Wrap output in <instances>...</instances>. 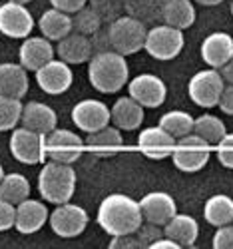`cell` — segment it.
<instances>
[{
    "label": "cell",
    "mask_w": 233,
    "mask_h": 249,
    "mask_svg": "<svg viewBox=\"0 0 233 249\" xmlns=\"http://www.w3.org/2000/svg\"><path fill=\"white\" fill-rule=\"evenodd\" d=\"M194 116L183 110H169L160 118V126L176 140L194 132Z\"/></svg>",
    "instance_id": "32"
},
{
    "label": "cell",
    "mask_w": 233,
    "mask_h": 249,
    "mask_svg": "<svg viewBox=\"0 0 233 249\" xmlns=\"http://www.w3.org/2000/svg\"><path fill=\"white\" fill-rule=\"evenodd\" d=\"M38 28H40L42 36L48 38L50 42H58V40H62L74 30L72 14L62 12L58 8H50V10H46L44 14L40 16Z\"/></svg>",
    "instance_id": "26"
},
{
    "label": "cell",
    "mask_w": 233,
    "mask_h": 249,
    "mask_svg": "<svg viewBox=\"0 0 233 249\" xmlns=\"http://www.w3.org/2000/svg\"><path fill=\"white\" fill-rule=\"evenodd\" d=\"M125 10L128 14L147 28L156 24H161V10H163V0H128L125 2Z\"/></svg>",
    "instance_id": "29"
},
{
    "label": "cell",
    "mask_w": 233,
    "mask_h": 249,
    "mask_svg": "<svg viewBox=\"0 0 233 249\" xmlns=\"http://www.w3.org/2000/svg\"><path fill=\"white\" fill-rule=\"evenodd\" d=\"M10 154L24 165H36L46 160V134L28 128H14L10 134Z\"/></svg>",
    "instance_id": "8"
},
{
    "label": "cell",
    "mask_w": 233,
    "mask_h": 249,
    "mask_svg": "<svg viewBox=\"0 0 233 249\" xmlns=\"http://www.w3.org/2000/svg\"><path fill=\"white\" fill-rule=\"evenodd\" d=\"M215 154H217V160L223 168L227 170H233V134H225L215 146Z\"/></svg>",
    "instance_id": "35"
},
{
    "label": "cell",
    "mask_w": 233,
    "mask_h": 249,
    "mask_svg": "<svg viewBox=\"0 0 233 249\" xmlns=\"http://www.w3.org/2000/svg\"><path fill=\"white\" fill-rule=\"evenodd\" d=\"M223 0H194V4H201V6H217Z\"/></svg>",
    "instance_id": "44"
},
{
    "label": "cell",
    "mask_w": 233,
    "mask_h": 249,
    "mask_svg": "<svg viewBox=\"0 0 233 249\" xmlns=\"http://www.w3.org/2000/svg\"><path fill=\"white\" fill-rule=\"evenodd\" d=\"M50 4H52V8H58L62 12L76 14L78 10H82L88 4V0H50Z\"/></svg>",
    "instance_id": "40"
},
{
    "label": "cell",
    "mask_w": 233,
    "mask_h": 249,
    "mask_svg": "<svg viewBox=\"0 0 233 249\" xmlns=\"http://www.w3.org/2000/svg\"><path fill=\"white\" fill-rule=\"evenodd\" d=\"M110 249H138L142 247L136 233H124V235H112V241L108 245Z\"/></svg>",
    "instance_id": "39"
},
{
    "label": "cell",
    "mask_w": 233,
    "mask_h": 249,
    "mask_svg": "<svg viewBox=\"0 0 233 249\" xmlns=\"http://www.w3.org/2000/svg\"><path fill=\"white\" fill-rule=\"evenodd\" d=\"M86 148L98 156V158H110V156H116L122 146H124V138H122V130L116 128V126H104L92 134H88V138L84 140Z\"/></svg>",
    "instance_id": "23"
},
{
    "label": "cell",
    "mask_w": 233,
    "mask_h": 249,
    "mask_svg": "<svg viewBox=\"0 0 233 249\" xmlns=\"http://www.w3.org/2000/svg\"><path fill=\"white\" fill-rule=\"evenodd\" d=\"M112 122L114 126L120 128L122 132H134L143 124V106L138 104L132 96H124L114 102V106L110 108Z\"/></svg>",
    "instance_id": "22"
},
{
    "label": "cell",
    "mask_w": 233,
    "mask_h": 249,
    "mask_svg": "<svg viewBox=\"0 0 233 249\" xmlns=\"http://www.w3.org/2000/svg\"><path fill=\"white\" fill-rule=\"evenodd\" d=\"M56 54L60 60H64L66 64L74 66V64H84L88 62L94 54V44H92V38L72 30L68 36H64L62 40H58V46H56Z\"/></svg>",
    "instance_id": "19"
},
{
    "label": "cell",
    "mask_w": 233,
    "mask_h": 249,
    "mask_svg": "<svg viewBox=\"0 0 233 249\" xmlns=\"http://www.w3.org/2000/svg\"><path fill=\"white\" fill-rule=\"evenodd\" d=\"M219 74L223 76V80H225V84H233V56L225 62V64L219 68Z\"/></svg>",
    "instance_id": "43"
},
{
    "label": "cell",
    "mask_w": 233,
    "mask_h": 249,
    "mask_svg": "<svg viewBox=\"0 0 233 249\" xmlns=\"http://www.w3.org/2000/svg\"><path fill=\"white\" fill-rule=\"evenodd\" d=\"M138 148L140 152L150 160H165L172 156L176 148V138L169 136L160 124L152 128H145L138 136Z\"/></svg>",
    "instance_id": "16"
},
{
    "label": "cell",
    "mask_w": 233,
    "mask_h": 249,
    "mask_svg": "<svg viewBox=\"0 0 233 249\" xmlns=\"http://www.w3.org/2000/svg\"><path fill=\"white\" fill-rule=\"evenodd\" d=\"M8 2H16V4H28L32 0H8Z\"/></svg>",
    "instance_id": "45"
},
{
    "label": "cell",
    "mask_w": 233,
    "mask_h": 249,
    "mask_svg": "<svg viewBox=\"0 0 233 249\" xmlns=\"http://www.w3.org/2000/svg\"><path fill=\"white\" fill-rule=\"evenodd\" d=\"M203 217L214 227L233 223V197L225 194L211 196L203 205Z\"/></svg>",
    "instance_id": "28"
},
{
    "label": "cell",
    "mask_w": 233,
    "mask_h": 249,
    "mask_svg": "<svg viewBox=\"0 0 233 249\" xmlns=\"http://www.w3.org/2000/svg\"><path fill=\"white\" fill-rule=\"evenodd\" d=\"M140 210H142L143 221L163 227L178 213V203L165 192H150L140 199Z\"/></svg>",
    "instance_id": "15"
},
{
    "label": "cell",
    "mask_w": 233,
    "mask_h": 249,
    "mask_svg": "<svg viewBox=\"0 0 233 249\" xmlns=\"http://www.w3.org/2000/svg\"><path fill=\"white\" fill-rule=\"evenodd\" d=\"M22 126L40 134H50L58 126V116L54 108H50L44 102H28L22 106V116H20Z\"/></svg>",
    "instance_id": "21"
},
{
    "label": "cell",
    "mask_w": 233,
    "mask_h": 249,
    "mask_svg": "<svg viewBox=\"0 0 233 249\" xmlns=\"http://www.w3.org/2000/svg\"><path fill=\"white\" fill-rule=\"evenodd\" d=\"M217 108L223 114L233 116V84H225V88L219 96V102H217Z\"/></svg>",
    "instance_id": "41"
},
{
    "label": "cell",
    "mask_w": 233,
    "mask_h": 249,
    "mask_svg": "<svg viewBox=\"0 0 233 249\" xmlns=\"http://www.w3.org/2000/svg\"><path fill=\"white\" fill-rule=\"evenodd\" d=\"M163 235L172 237L179 247H194L199 235V223L187 213H176L163 225Z\"/></svg>",
    "instance_id": "25"
},
{
    "label": "cell",
    "mask_w": 233,
    "mask_h": 249,
    "mask_svg": "<svg viewBox=\"0 0 233 249\" xmlns=\"http://www.w3.org/2000/svg\"><path fill=\"white\" fill-rule=\"evenodd\" d=\"M48 207L38 201V199H30L26 197L24 201H20L16 205V219H14V230L22 235H30L40 231L44 223L48 221Z\"/></svg>",
    "instance_id": "17"
},
{
    "label": "cell",
    "mask_w": 233,
    "mask_h": 249,
    "mask_svg": "<svg viewBox=\"0 0 233 249\" xmlns=\"http://www.w3.org/2000/svg\"><path fill=\"white\" fill-rule=\"evenodd\" d=\"M4 178V168H2V163H0V179Z\"/></svg>",
    "instance_id": "46"
},
{
    "label": "cell",
    "mask_w": 233,
    "mask_h": 249,
    "mask_svg": "<svg viewBox=\"0 0 233 249\" xmlns=\"http://www.w3.org/2000/svg\"><path fill=\"white\" fill-rule=\"evenodd\" d=\"M201 60L209 68H221L233 56V36L227 32H211L201 42Z\"/></svg>",
    "instance_id": "20"
},
{
    "label": "cell",
    "mask_w": 233,
    "mask_h": 249,
    "mask_svg": "<svg viewBox=\"0 0 233 249\" xmlns=\"http://www.w3.org/2000/svg\"><path fill=\"white\" fill-rule=\"evenodd\" d=\"M22 106L24 104L18 98L0 94V132H12L18 126L20 116H22Z\"/></svg>",
    "instance_id": "33"
},
{
    "label": "cell",
    "mask_w": 233,
    "mask_h": 249,
    "mask_svg": "<svg viewBox=\"0 0 233 249\" xmlns=\"http://www.w3.org/2000/svg\"><path fill=\"white\" fill-rule=\"evenodd\" d=\"M136 235H138V239H140V243H142V247H147L152 241H156L158 237H161L163 235V227L161 225H154V223H142L140 225V230L136 231Z\"/></svg>",
    "instance_id": "37"
},
{
    "label": "cell",
    "mask_w": 233,
    "mask_h": 249,
    "mask_svg": "<svg viewBox=\"0 0 233 249\" xmlns=\"http://www.w3.org/2000/svg\"><path fill=\"white\" fill-rule=\"evenodd\" d=\"M72 122L80 132L92 134L104 126H108L112 122V114L102 100L88 98V100H80L72 108Z\"/></svg>",
    "instance_id": "14"
},
{
    "label": "cell",
    "mask_w": 233,
    "mask_h": 249,
    "mask_svg": "<svg viewBox=\"0 0 233 249\" xmlns=\"http://www.w3.org/2000/svg\"><path fill=\"white\" fill-rule=\"evenodd\" d=\"M98 225L108 235L136 233L143 223L140 201L125 194H110L100 201L98 207Z\"/></svg>",
    "instance_id": "1"
},
{
    "label": "cell",
    "mask_w": 233,
    "mask_h": 249,
    "mask_svg": "<svg viewBox=\"0 0 233 249\" xmlns=\"http://www.w3.org/2000/svg\"><path fill=\"white\" fill-rule=\"evenodd\" d=\"M48 223L58 237H64V239L78 237L88 227V212L82 205H76L70 201L58 203L56 210L50 212L48 215Z\"/></svg>",
    "instance_id": "9"
},
{
    "label": "cell",
    "mask_w": 233,
    "mask_h": 249,
    "mask_svg": "<svg viewBox=\"0 0 233 249\" xmlns=\"http://www.w3.org/2000/svg\"><path fill=\"white\" fill-rule=\"evenodd\" d=\"M145 34H147V26H143L140 20H136L128 14V16L116 18L110 24L108 42H110L112 50H116L124 56H130L143 48Z\"/></svg>",
    "instance_id": "4"
},
{
    "label": "cell",
    "mask_w": 233,
    "mask_h": 249,
    "mask_svg": "<svg viewBox=\"0 0 233 249\" xmlns=\"http://www.w3.org/2000/svg\"><path fill=\"white\" fill-rule=\"evenodd\" d=\"M88 80L94 90L102 94H116L128 86L130 66L124 54L116 50L94 52L88 60Z\"/></svg>",
    "instance_id": "2"
},
{
    "label": "cell",
    "mask_w": 233,
    "mask_h": 249,
    "mask_svg": "<svg viewBox=\"0 0 233 249\" xmlns=\"http://www.w3.org/2000/svg\"><path fill=\"white\" fill-rule=\"evenodd\" d=\"M209 156H211V146L192 132V134L176 140V148L172 152V161L179 172L196 174L207 165Z\"/></svg>",
    "instance_id": "6"
},
{
    "label": "cell",
    "mask_w": 233,
    "mask_h": 249,
    "mask_svg": "<svg viewBox=\"0 0 233 249\" xmlns=\"http://www.w3.org/2000/svg\"><path fill=\"white\" fill-rule=\"evenodd\" d=\"M163 24L185 30L196 22V4L194 0H163L161 10Z\"/></svg>",
    "instance_id": "27"
},
{
    "label": "cell",
    "mask_w": 233,
    "mask_h": 249,
    "mask_svg": "<svg viewBox=\"0 0 233 249\" xmlns=\"http://www.w3.org/2000/svg\"><path fill=\"white\" fill-rule=\"evenodd\" d=\"M128 96L143 108H160L167 98V86L156 74H140L128 80Z\"/></svg>",
    "instance_id": "12"
},
{
    "label": "cell",
    "mask_w": 233,
    "mask_h": 249,
    "mask_svg": "<svg viewBox=\"0 0 233 249\" xmlns=\"http://www.w3.org/2000/svg\"><path fill=\"white\" fill-rule=\"evenodd\" d=\"M194 134L205 140L209 146H217V142L227 134V128L221 118L214 114H203L194 120Z\"/></svg>",
    "instance_id": "31"
},
{
    "label": "cell",
    "mask_w": 233,
    "mask_h": 249,
    "mask_svg": "<svg viewBox=\"0 0 233 249\" xmlns=\"http://www.w3.org/2000/svg\"><path fill=\"white\" fill-rule=\"evenodd\" d=\"M72 24H74L76 32L92 36V34H96L100 30V14L94 8H88V4H86L82 10H78L72 16Z\"/></svg>",
    "instance_id": "34"
},
{
    "label": "cell",
    "mask_w": 233,
    "mask_h": 249,
    "mask_svg": "<svg viewBox=\"0 0 233 249\" xmlns=\"http://www.w3.org/2000/svg\"><path fill=\"white\" fill-rule=\"evenodd\" d=\"M14 219H16V205L0 199V231H8L10 227H14Z\"/></svg>",
    "instance_id": "38"
},
{
    "label": "cell",
    "mask_w": 233,
    "mask_h": 249,
    "mask_svg": "<svg viewBox=\"0 0 233 249\" xmlns=\"http://www.w3.org/2000/svg\"><path fill=\"white\" fill-rule=\"evenodd\" d=\"M34 74H36L38 88L44 94H50V96L64 94L74 84V72H72L70 64H66V62L60 60V58L58 60L52 58L42 68H38Z\"/></svg>",
    "instance_id": "11"
},
{
    "label": "cell",
    "mask_w": 233,
    "mask_h": 249,
    "mask_svg": "<svg viewBox=\"0 0 233 249\" xmlns=\"http://www.w3.org/2000/svg\"><path fill=\"white\" fill-rule=\"evenodd\" d=\"M30 197V181L22 174H4L0 179V199H6L14 205Z\"/></svg>",
    "instance_id": "30"
},
{
    "label": "cell",
    "mask_w": 233,
    "mask_h": 249,
    "mask_svg": "<svg viewBox=\"0 0 233 249\" xmlns=\"http://www.w3.org/2000/svg\"><path fill=\"white\" fill-rule=\"evenodd\" d=\"M38 192L48 203H66L76 192V172L72 163H60L50 160L38 174Z\"/></svg>",
    "instance_id": "3"
},
{
    "label": "cell",
    "mask_w": 233,
    "mask_h": 249,
    "mask_svg": "<svg viewBox=\"0 0 233 249\" xmlns=\"http://www.w3.org/2000/svg\"><path fill=\"white\" fill-rule=\"evenodd\" d=\"M34 30V16L24 4L6 2L0 4V34L14 40H24Z\"/></svg>",
    "instance_id": "13"
},
{
    "label": "cell",
    "mask_w": 233,
    "mask_h": 249,
    "mask_svg": "<svg viewBox=\"0 0 233 249\" xmlns=\"http://www.w3.org/2000/svg\"><path fill=\"white\" fill-rule=\"evenodd\" d=\"M229 10H231V16H233V0H231V6H229Z\"/></svg>",
    "instance_id": "47"
},
{
    "label": "cell",
    "mask_w": 233,
    "mask_h": 249,
    "mask_svg": "<svg viewBox=\"0 0 233 249\" xmlns=\"http://www.w3.org/2000/svg\"><path fill=\"white\" fill-rule=\"evenodd\" d=\"M147 247H150V249H181V247H179V243H176L172 237H167V235L158 237L156 241H152Z\"/></svg>",
    "instance_id": "42"
},
{
    "label": "cell",
    "mask_w": 233,
    "mask_h": 249,
    "mask_svg": "<svg viewBox=\"0 0 233 249\" xmlns=\"http://www.w3.org/2000/svg\"><path fill=\"white\" fill-rule=\"evenodd\" d=\"M211 247L214 249H233V223L219 225L217 231L211 239Z\"/></svg>",
    "instance_id": "36"
},
{
    "label": "cell",
    "mask_w": 233,
    "mask_h": 249,
    "mask_svg": "<svg viewBox=\"0 0 233 249\" xmlns=\"http://www.w3.org/2000/svg\"><path fill=\"white\" fill-rule=\"evenodd\" d=\"M86 143L84 140L70 130L54 128L50 134H46V158L60 161V163H74L84 154Z\"/></svg>",
    "instance_id": "10"
},
{
    "label": "cell",
    "mask_w": 233,
    "mask_h": 249,
    "mask_svg": "<svg viewBox=\"0 0 233 249\" xmlns=\"http://www.w3.org/2000/svg\"><path fill=\"white\" fill-rule=\"evenodd\" d=\"M225 88V80L217 68H205L192 76L187 82V96L199 108H215Z\"/></svg>",
    "instance_id": "7"
},
{
    "label": "cell",
    "mask_w": 233,
    "mask_h": 249,
    "mask_svg": "<svg viewBox=\"0 0 233 249\" xmlns=\"http://www.w3.org/2000/svg\"><path fill=\"white\" fill-rule=\"evenodd\" d=\"M54 54H56V48L44 36H26L18 50L20 64L32 72H36L38 68L44 66L46 62H50L54 58Z\"/></svg>",
    "instance_id": "18"
},
{
    "label": "cell",
    "mask_w": 233,
    "mask_h": 249,
    "mask_svg": "<svg viewBox=\"0 0 233 249\" xmlns=\"http://www.w3.org/2000/svg\"><path fill=\"white\" fill-rule=\"evenodd\" d=\"M28 70L14 62H2L0 64V94L2 96H10V98H18L22 100L28 92Z\"/></svg>",
    "instance_id": "24"
},
{
    "label": "cell",
    "mask_w": 233,
    "mask_h": 249,
    "mask_svg": "<svg viewBox=\"0 0 233 249\" xmlns=\"http://www.w3.org/2000/svg\"><path fill=\"white\" fill-rule=\"evenodd\" d=\"M185 46V36L183 30L167 26V24H156L152 28H147L145 34V42H143V50L156 60L167 62L174 60L181 54Z\"/></svg>",
    "instance_id": "5"
}]
</instances>
